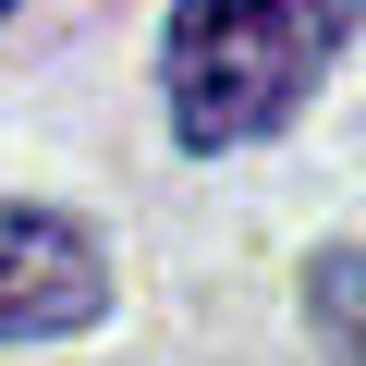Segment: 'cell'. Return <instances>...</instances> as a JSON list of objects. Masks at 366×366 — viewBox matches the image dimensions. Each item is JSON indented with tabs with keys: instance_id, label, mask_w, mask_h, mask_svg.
I'll return each instance as SVG.
<instances>
[{
	"instance_id": "6da1fadb",
	"label": "cell",
	"mask_w": 366,
	"mask_h": 366,
	"mask_svg": "<svg viewBox=\"0 0 366 366\" xmlns=\"http://www.w3.org/2000/svg\"><path fill=\"white\" fill-rule=\"evenodd\" d=\"M342 37H354V0H171V37H159L171 134L196 159L281 134L342 61Z\"/></svg>"
},
{
	"instance_id": "7a4b0ae2",
	"label": "cell",
	"mask_w": 366,
	"mask_h": 366,
	"mask_svg": "<svg viewBox=\"0 0 366 366\" xmlns=\"http://www.w3.org/2000/svg\"><path fill=\"white\" fill-rule=\"evenodd\" d=\"M110 317V257L86 220L0 196V342H61Z\"/></svg>"
},
{
	"instance_id": "3957f363",
	"label": "cell",
	"mask_w": 366,
	"mask_h": 366,
	"mask_svg": "<svg viewBox=\"0 0 366 366\" xmlns=\"http://www.w3.org/2000/svg\"><path fill=\"white\" fill-rule=\"evenodd\" d=\"M305 317H317V342H330L342 366H366V257H354V244H330V257L305 269Z\"/></svg>"
},
{
	"instance_id": "277c9868",
	"label": "cell",
	"mask_w": 366,
	"mask_h": 366,
	"mask_svg": "<svg viewBox=\"0 0 366 366\" xmlns=\"http://www.w3.org/2000/svg\"><path fill=\"white\" fill-rule=\"evenodd\" d=\"M0 13H13V0H0Z\"/></svg>"
}]
</instances>
